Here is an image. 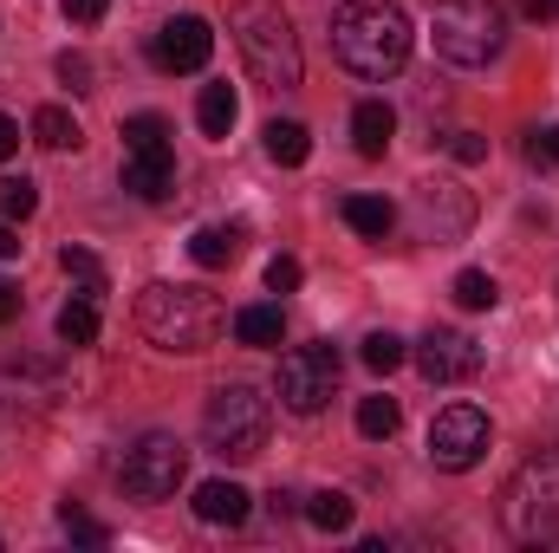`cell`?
I'll return each instance as SVG.
<instances>
[{
	"label": "cell",
	"mask_w": 559,
	"mask_h": 553,
	"mask_svg": "<svg viewBox=\"0 0 559 553\" xmlns=\"http://www.w3.org/2000/svg\"><path fill=\"white\" fill-rule=\"evenodd\" d=\"M293 286H299V261L293 255H274L267 261V293H293Z\"/></svg>",
	"instance_id": "32"
},
{
	"label": "cell",
	"mask_w": 559,
	"mask_h": 553,
	"mask_svg": "<svg viewBox=\"0 0 559 553\" xmlns=\"http://www.w3.org/2000/svg\"><path fill=\"white\" fill-rule=\"evenodd\" d=\"M338 372H345V358H338V345H332V339L299 345V352H286V358H280L274 398L293 416H312V411H325V398L338 391Z\"/></svg>",
	"instance_id": "8"
},
{
	"label": "cell",
	"mask_w": 559,
	"mask_h": 553,
	"mask_svg": "<svg viewBox=\"0 0 559 553\" xmlns=\"http://www.w3.org/2000/svg\"><path fill=\"white\" fill-rule=\"evenodd\" d=\"M261 143H267V156H274L280 169H299V163L312 156V138H306V125H293V118H274V125L261 131Z\"/></svg>",
	"instance_id": "20"
},
{
	"label": "cell",
	"mask_w": 559,
	"mask_h": 553,
	"mask_svg": "<svg viewBox=\"0 0 559 553\" xmlns=\"http://www.w3.org/2000/svg\"><path fill=\"white\" fill-rule=\"evenodd\" d=\"M59 79H66L72 92H92V59H85V52H59Z\"/></svg>",
	"instance_id": "31"
},
{
	"label": "cell",
	"mask_w": 559,
	"mask_h": 553,
	"mask_svg": "<svg viewBox=\"0 0 559 553\" xmlns=\"http://www.w3.org/2000/svg\"><path fill=\"white\" fill-rule=\"evenodd\" d=\"M397 423H404V411H397V398H358V436L365 443H391L397 436Z\"/></svg>",
	"instance_id": "23"
},
{
	"label": "cell",
	"mask_w": 559,
	"mask_h": 553,
	"mask_svg": "<svg viewBox=\"0 0 559 553\" xmlns=\"http://www.w3.org/2000/svg\"><path fill=\"white\" fill-rule=\"evenodd\" d=\"M248 489L241 482H202L195 489V521H209V528H241L248 521Z\"/></svg>",
	"instance_id": "15"
},
{
	"label": "cell",
	"mask_w": 559,
	"mask_h": 553,
	"mask_svg": "<svg viewBox=\"0 0 559 553\" xmlns=\"http://www.w3.org/2000/svg\"><path fill=\"white\" fill-rule=\"evenodd\" d=\"M59 268L85 286V299H98V293H105V261H98V255H85V248H66V255H59Z\"/></svg>",
	"instance_id": "28"
},
{
	"label": "cell",
	"mask_w": 559,
	"mask_h": 553,
	"mask_svg": "<svg viewBox=\"0 0 559 553\" xmlns=\"http://www.w3.org/2000/svg\"><path fill=\"white\" fill-rule=\"evenodd\" d=\"M411 13L397 0H345L332 13V52L358 79H397L411 59Z\"/></svg>",
	"instance_id": "1"
},
{
	"label": "cell",
	"mask_w": 559,
	"mask_h": 553,
	"mask_svg": "<svg viewBox=\"0 0 559 553\" xmlns=\"http://www.w3.org/2000/svg\"><path fill=\"white\" fill-rule=\"evenodd\" d=\"M118 482H124V495H131V502H169V495L189 482V449H182V436L150 430L143 443H131V449H124Z\"/></svg>",
	"instance_id": "7"
},
{
	"label": "cell",
	"mask_w": 559,
	"mask_h": 553,
	"mask_svg": "<svg viewBox=\"0 0 559 553\" xmlns=\"http://www.w3.org/2000/svg\"><path fill=\"white\" fill-rule=\"evenodd\" d=\"M267 423H274V411L254 385H222L202 411V436L222 462H248V456L267 449Z\"/></svg>",
	"instance_id": "5"
},
{
	"label": "cell",
	"mask_w": 559,
	"mask_h": 553,
	"mask_svg": "<svg viewBox=\"0 0 559 553\" xmlns=\"http://www.w3.org/2000/svg\"><path fill=\"white\" fill-rule=\"evenodd\" d=\"M209 52H215V33H209L202 13H176V20H163V26H156V46H150V59H156L163 72H202Z\"/></svg>",
	"instance_id": "12"
},
{
	"label": "cell",
	"mask_w": 559,
	"mask_h": 553,
	"mask_svg": "<svg viewBox=\"0 0 559 553\" xmlns=\"http://www.w3.org/2000/svg\"><path fill=\"white\" fill-rule=\"evenodd\" d=\"M235 118H241L235 85H202V98H195V125H202V138H228Z\"/></svg>",
	"instance_id": "17"
},
{
	"label": "cell",
	"mask_w": 559,
	"mask_h": 553,
	"mask_svg": "<svg viewBox=\"0 0 559 553\" xmlns=\"http://www.w3.org/2000/svg\"><path fill=\"white\" fill-rule=\"evenodd\" d=\"M501 521L514 541H554L559 534V456L540 449L514 469L508 495H501Z\"/></svg>",
	"instance_id": "6"
},
{
	"label": "cell",
	"mask_w": 559,
	"mask_h": 553,
	"mask_svg": "<svg viewBox=\"0 0 559 553\" xmlns=\"http://www.w3.org/2000/svg\"><path fill=\"white\" fill-rule=\"evenodd\" d=\"M124 189L138 202H163L176 189V150H150V156H124Z\"/></svg>",
	"instance_id": "14"
},
{
	"label": "cell",
	"mask_w": 559,
	"mask_h": 553,
	"mask_svg": "<svg viewBox=\"0 0 559 553\" xmlns=\"http://www.w3.org/2000/svg\"><path fill=\"white\" fill-rule=\"evenodd\" d=\"M391 138H397V111L384 105V98H365L358 111H352V143H358V156H384L391 150Z\"/></svg>",
	"instance_id": "16"
},
{
	"label": "cell",
	"mask_w": 559,
	"mask_h": 553,
	"mask_svg": "<svg viewBox=\"0 0 559 553\" xmlns=\"http://www.w3.org/2000/svg\"><path fill=\"white\" fill-rule=\"evenodd\" d=\"M138 326L156 352H182L189 358V352H209L228 319H222L215 293H202V286H143Z\"/></svg>",
	"instance_id": "3"
},
{
	"label": "cell",
	"mask_w": 559,
	"mask_h": 553,
	"mask_svg": "<svg viewBox=\"0 0 559 553\" xmlns=\"http://www.w3.org/2000/svg\"><path fill=\"white\" fill-rule=\"evenodd\" d=\"M59 7H66V20H72V26H98L111 0H59Z\"/></svg>",
	"instance_id": "33"
},
{
	"label": "cell",
	"mask_w": 559,
	"mask_h": 553,
	"mask_svg": "<svg viewBox=\"0 0 559 553\" xmlns=\"http://www.w3.org/2000/svg\"><path fill=\"white\" fill-rule=\"evenodd\" d=\"M429 46H436L449 66H488V59L508 46V13H501L495 0H436Z\"/></svg>",
	"instance_id": "4"
},
{
	"label": "cell",
	"mask_w": 559,
	"mask_h": 553,
	"mask_svg": "<svg viewBox=\"0 0 559 553\" xmlns=\"http://www.w3.org/2000/svg\"><path fill=\"white\" fill-rule=\"evenodd\" d=\"M411 358H417V372L429 385H468V378L481 372V345H475L468 332H455V326H429Z\"/></svg>",
	"instance_id": "11"
},
{
	"label": "cell",
	"mask_w": 559,
	"mask_h": 553,
	"mask_svg": "<svg viewBox=\"0 0 559 553\" xmlns=\"http://www.w3.org/2000/svg\"><path fill=\"white\" fill-rule=\"evenodd\" d=\"M338 215H345L365 242H384V235L397 228V209H391L384 196H345V202H338Z\"/></svg>",
	"instance_id": "18"
},
{
	"label": "cell",
	"mask_w": 559,
	"mask_h": 553,
	"mask_svg": "<svg viewBox=\"0 0 559 553\" xmlns=\"http://www.w3.org/2000/svg\"><path fill=\"white\" fill-rule=\"evenodd\" d=\"M449 293H455V306H468V313H488V306L501 299V286H495V274H481V268H462Z\"/></svg>",
	"instance_id": "27"
},
{
	"label": "cell",
	"mask_w": 559,
	"mask_h": 553,
	"mask_svg": "<svg viewBox=\"0 0 559 553\" xmlns=\"http://www.w3.org/2000/svg\"><path fill=\"white\" fill-rule=\"evenodd\" d=\"M33 138L46 143V150H79L85 131H79V118L66 105H46V111H33Z\"/></svg>",
	"instance_id": "22"
},
{
	"label": "cell",
	"mask_w": 559,
	"mask_h": 553,
	"mask_svg": "<svg viewBox=\"0 0 559 553\" xmlns=\"http://www.w3.org/2000/svg\"><path fill=\"white\" fill-rule=\"evenodd\" d=\"M481 456H488V416L475 411V404L436 411V423H429V462H436V469L462 475V469H475Z\"/></svg>",
	"instance_id": "10"
},
{
	"label": "cell",
	"mask_w": 559,
	"mask_h": 553,
	"mask_svg": "<svg viewBox=\"0 0 559 553\" xmlns=\"http://www.w3.org/2000/svg\"><path fill=\"white\" fill-rule=\"evenodd\" d=\"M411 222H417V242L449 248V242H462L475 228V196L462 183H449V176H429V183L411 189Z\"/></svg>",
	"instance_id": "9"
},
{
	"label": "cell",
	"mask_w": 559,
	"mask_h": 553,
	"mask_svg": "<svg viewBox=\"0 0 559 553\" xmlns=\"http://www.w3.org/2000/svg\"><path fill=\"white\" fill-rule=\"evenodd\" d=\"M228 33H235L241 66L254 72V85H267V92H293L299 85V33H293L280 0H235Z\"/></svg>",
	"instance_id": "2"
},
{
	"label": "cell",
	"mask_w": 559,
	"mask_h": 553,
	"mask_svg": "<svg viewBox=\"0 0 559 553\" xmlns=\"http://www.w3.org/2000/svg\"><path fill=\"white\" fill-rule=\"evenodd\" d=\"M20 248H26V242H20V228L0 215V261H20Z\"/></svg>",
	"instance_id": "36"
},
{
	"label": "cell",
	"mask_w": 559,
	"mask_h": 553,
	"mask_svg": "<svg viewBox=\"0 0 559 553\" xmlns=\"http://www.w3.org/2000/svg\"><path fill=\"white\" fill-rule=\"evenodd\" d=\"M449 150H455V163H481V156H488V138H475V131H455V138H449Z\"/></svg>",
	"instance_id": "35"
},
{
	"label": "cell",
	"mask_w": 559,
	"mask_h": 553,
	"mask_svg": "<svg viewBox=\"0 0 559 553\" xmlns=\"http://www.w3.org/2000/svg\"><path fill=\"white\" fill-rule=\"evenodd\" d=\"M150 150H169V125H163L156 111L124 118V156H150Z\"/></svg>",
	"instance_id": "25"
},
{
	"label": "cell",
	"mask_w": 559,
	"mask_h": 553,
	"mask_svg": "<svg viewBox=\"0 0 559 553\" xmlns=\"http://www.w3.org/2000/svg\"><path fill=\"white\" fill-rule=\"evenodd\" d=\"M33 209H39V189H33L26 176H7V183H0V215H7V222H26Z\"/></svg>",
	"instance_id": "29"
},
{
	"label": "cell",
	"mask_w": 559,
	"mask_h": 553,
	"mask_svg": "<svg viewBox=\"0 0 559 553\" xmlns=\"http://www.w3.org/2000/svg\"><path fill=\"white\" fill-rule=\"evenodd\" d=\"M521 13H527V20H554L559 0H521Z\"/></svg>",
	"instance_id": "39"
},
{
	"label": "cell",
	"mask_w": 559,
	"mask_h": 553,
	"mask_svg": "<svg viewBox=\"0 0 559 553\" xmlns=\"http://www.w3.org/2000/svg\"><path fill=\"white\" fill-rule=\"evenodd\" d=\"M527 156H534V163H554V169H559V125H547V131H534V143H527Z\"/></svg>",
	"instance_id": "34"
},
{
	"label": "cell",
	"mask_w": 559,
	"mask_h": 553,
	"mask_svg": "<svg viewBox=\"0 0 559 553\" xmlns=\"http://www.w3.org/2000/svg\"><path fill=\"white\" fill-rule=\"evenodd\" d=\"M7 319H20V286L0 274V326H7Z\"/></svg>",
	"instance_id": "37"
},
{
	"label": "cell",
	"mask_w": 559,
	"mask_h": 553,
	"mask_svg": "<svg viewBox=\"0 0 559 553\" xmlns=\"http://www.w3.org/2000/svg\"><path fill=\"white\" fill-rule=\"evenodd\" d=\"M228 326H235V339H241V345H254V352H274L280 339H286V319H280V306H241Z\"/></svg>",
	"instance_id": "19"
},
{
	"label": "cell",
	"mask_w": 559,
	"mask_h": 553,
	"mask_svg": "<svg viewBox=\"0 0 559 553\" xmlns=\"http://www.w3.org/2000/svg\"><path fill=\"white\" fill-rule=\"evenodd\" d=\"M352 515H358V502H352V495H338V489L306 495V521H312L319 534H345V528H352Z\"/></svg>",
	"instance_id": "21"
},
{
	"label": "cell",
	"mask_w": 559,
	"mask_h": 553,
	"mask_svg": "<svg viewBox=\"0 0 559 553\" xmlns=\"http://www.w3.org/2000/svg\"><path fill=\"white\" fill-rule=\"evenodd\" d=\"M358 358H365V365H371V372H378V378H391V372H397V365H404V358H411V345H404V339H397V332H371V339H365V345H358Z\"/></svg>",
	"instance_id": "26"
},
{
	"label": "cell",
	"mask_w": 559,
	"mask_h": 553,
	"mask_svg": "<svg viewBox=\"0 0 559 553\" xmlns=\"http://www.w3.org/2000/svg\"><path fill=\"white\" fill-rule=\"evenodd\" d=\"M13 150H20V125H13V118H7V111H0V163H7V156H13Z\"/></svg>",
	"instance_id": "38"
},
{
	"label": "cell",
	"mask_w": 559,
	"mask_h": 553,
	"mask_svg": "<svg viewBox=\"0 0 559 553\" xmlns=\"http://www.w3.org/2000/svg\"><path fill=\"white\" fill-rule=\"evenodd\" d=\"M52 332H59V345H92V339H98V299H72V306H59Z\"/></svg>",
	"instance_id": "24"
},
{
	"label": "cell",
	"mask_w": 559,
	"mask_h": 553,
	"mask_svg": "<svg viewBox=\"0 0 559 553\" xmlns=\"http://www.w3.org/2000/svg\"><path fill=\"white\" fill-rule=\"evenodd\" d=\"M59 521H66V534H72V541H85V548H105V541H111V528H105V521H92V515H85V508H72V502L59 508Z\"/></svg>",
	"instance_id": "30"
},
{
	"label": "cell",
	"mask_w": 559,
	"mask_h": 553,
	"mask_svg": "<svg viewBox=\"0 0 559 553\" xmlns=\"http://www.w3.org/2000/svg\"><path fill=\"white\" fill-rule=\"evenodd\" d=\"M241 248H248V228L241 222H209V228L189 235V261L195 268H235Z\"/></svg>",
	"instance_id": "13"
}]
</instances>
